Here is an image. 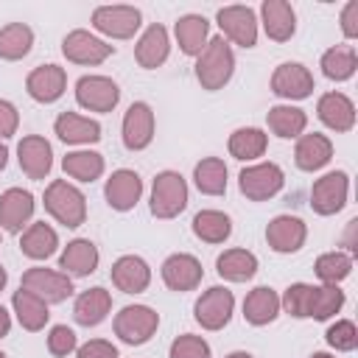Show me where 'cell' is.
Masks as SVG:
<instances>
[{
	"label": "cell",
	"mask_w": 358,
	"mask_h": 358,
	"mask_svg": "<svg viewBox=\"0 0 358 358\" xmlns=\"http://www.w3.org/2000/svg\"><path fill=\"white\" fill-rule=\"evenodd\" d=\"M34 213V196L22 187H11L0 196V224L8 232H20Z\"/></svg>",
	"instance_id": "obj_21"
},
{
	"label": "cell",
	"mask_w": 358,
	"mask_h": 358,
	"mask_svg": "<svg viewBox=\"0 0 358 358\" xmlns=\"http://www.w3.org/2000/svg\"><path fill=\"white\" fill-rule=\"evenodd\" d=\"M31 45H34V34L22 22H11L0 31V59H8V62L22 59L31 50Z\"/></svg>",
	"instance_id": "obj_36"
},
{
	"label": "cell",
	"mask_w": 358,
	"mask_h": 358,
	"mask_svg": "<svg viewBox=\"0 0 358 358\" xmlns=\"http://www.w3.org/2000/svg\"><path fill=\"white\" fill-rule=\"evenodd\" d=\"M232 67H235V56H232L229 45L224 42V36H215L199 53L196 76H199V81H201L204 90H221L229 81Z\"/></svg>",
	"instance_id": "obj_1"
},
{
	"label": "cell",
	"mask_w": 358,
	"mask_h": 358,
	"mask_svg": "<svg viewBox=\"0 0 358 358\" xmlns=\"http://www.w3.org/2000/svg\"><path fill=\"white\" fill-rule=\"evenodd\" d=\"M0 358H6V355H3V352H0Z\"/></svg>",
	"instance_id": "obj_55"
},
{
	"label": "cell",
	"mask_w": 358,
	"mask_h": 358,
	"mask_svg": "<svg viewBox=\"0 0 358 358\" xmlns=\"http://www.w3.org/2000/svg\"><path fill=\"white\" fill-rule=\"evenodd\" d=\"M45 210L59 224H64V227H78L87 218V204H84L81 190H76L73 185H67L62 179L48 185V190H45Z\"/></svg>",
	"instance_id": "obj_2"
},
{
	"label": "cell",
	"mask_w": 358,
	"mask_h": 358,
	"mask_svg": "<svg viewBox=\"0 0 358 358\" xmlns=\"http://www.w3.org/2000/svg\"><path fill=\"white\" fill-rule=\"evenodd\" d=\"M56 246H59V238H56V232H53L45 221L31 224L28 232L22 235V241H20L22 255H28V257H34V260H45V257H50V255L56 252Z\"/></svg>",
	"instance_id": "obj_30"
},
{
	"label": "cell",
	"mask_w": 358,
	"mask_h": 358,
	"mask_svg": "<svg viewBox=\"0 0 358 358\" xmlns=\"http://www.w3.org/2000/svg\"><path fill=\"white\" fill-rule=\"evenodd\" d=\"M341 28L347 36H355L358 34V3H347L344 6V14H341Z\"/></svg>",
	"instance_id": "obj_49"
},
{
	"label": "cell",
	"mask_w": 358,
	"mask_h": 358,
	"mask_svg": "<svg viewBox=\"0 0 358 358\" xmlns=\"http://www.w3.org/2000/svg\"><path fill=\"white\" fill-rule=\"evenodd\" d=\"M316 112H319L322 123L330 126V129H336V131H350L352 123H355V106H352V101L344 92H327V95H322Z\"/></svg>",
	"instance_id": "obj_22"
},
{
	"label": "cell",
	"mask_w": 358,
	"mask_h": 358,
	"mask_svg": "<svg viewBox=\"0 0 358 358\" xmlns=\"http://www.w3.org/2000/svg\"><path fill=\"white\" fill-rule=\"evenodd\" d=\"M62 268L67 271V274H73V277H87V274H92L95 271V266H98V249L90 243V241H84V238H78V241H73V243H67V249L62 252Z\"/></svg>",
	"instance_id": "obj_27"
},
{
	"label": "cell",
	"mask_w": 358,
	"mask_h": 358,
	"mask_svg": "<svg viewBox=\"0 0 358 358\" xmlns=\"http://www.w3.org/2000/svg\"><path fill=\"white\" fill-rule=\"evenodd\" d=\"M14 310H17V319L25 330H42L45 322H48V308L39 296H34L31 291L20 288L14 294Z\"/></svg>",
	"instance_id": "obj_34"
},
{
	"label": "cell",
	"mask_w": 358,
	"mask_h": 358,
	"mask_svg": "<svg viewBox=\"0 0 358 358\" xmlns=\"http://www.w3.org/2000/svg\"><path fill=\"white\" fill-rule=\"evenodd\" d=\"M355 64H358L355 48H350V45H336V48H330V50L322 56V70H324V76L333 78V81L350 78V76L355 73Z\"/></svg>",
	"instance_id": "obj_38"
},
{
	"label": "cell",
	"mask_w": 358,
	"mask_h": 358,
	"mask_svg": "<svg viewBox=\"0 0 358 358\" xmlns=\"http://www.w3.org/2000/svg\"><path fill=\"white\" fill-rule=\"evenodd\" d=\"M6 159H8V151H6V145L0 143V171L6 168Z\"/></svg>",
	"instance_id": "obj_51"
},
{
	"label": "cell",
	"mask_w": 358,
	"mask_h": 358,
	"mask_svg": "<svg viewBox=\"0 0 358 358\" xmlns=\"http://www.w3.org/2000/svg\"><path fill=\"white\" fill-rule=\"evenodd\" d=\"M159 324V316L145 308V305H126L117 316H115V333L126 341V344H143L154 336Z\"/></svg>",
	"instance_id": "obj_4"
},
{
	"label": "cell",
	"mask_w": 358,
	"mask_h": 358,
	"mask_svg": "<svg viewBox=\"0 0 358 358\" xmlns=\"http://www.w3.org/2000/svg\"><path fill=\"white\" fill-rule=\"evenodd\" d=\"M207 31H210V22L199 14H187L176 22V39H179V48L187 53V56H199L204 50V39H207Z\"/></svg>",
	"instance_id": "obj_31"
},
{
	"label": "cell",
	"mask_w": 358,
	"mask_h": 358,
	"mask_svg": "<svg viewBox=\"0 0 358 358\" xmlns=\"http://www.w3.org/2000/svg\"><path fill=\"white\" fill-rule=\"evenodd\" d=\"M17 109L8 103V101H0V137H11L17 131Z\"/></svg>",
	"instance_id": "obj_48"
},
{
	"label": "cell",
	"mask_w": 358,
	"mask_h": 358,
	"mask_svg": "<svg viewBox=\"0 0 358 358\" xmlns=\"http://www.w3.org/2000/svg\"><path fill=\"white\" fill-rule=\"evenodd\" d=\"M8 327H11V319H8V313L0 308V336H6V333H8Z\"/></svg>",
	"instance_id": "obj_50"
},
{
	"label": "cell",
	"mask_w": 358,
	"mask_h": 358,
	"mask_svg": "<svg viewBox=\"0 0 358 358\" xmlns=\"http://www.w3.org/2000/svg\"><path fill=\"white\" fill-rule=\"evenodd\" d=\"M271 90L280 95V98H308L310 90H313V76L296 64V62H285L274 70L271 76Z\"/></svg>",
	"instance_id": "obj_14"
},
{
	"label": "cell",
	"mask_w": 358,
	"mask_h": 358,
	"mask_svg": "<svg viewBox=\"0 0 358 358\" xmlns=\"http://www.w3.org/2000/svg\"><path fill=\"white\" fill-rule=\"evenodd\" d=\"M151 137H154V112L148 103L137 101L129 106V112L123 117V143H126V148L140 151L151 143Z\"/></svg>",
	"instance_id": "obj_13"
},
{
	"label": "cell",
	"mask_w": 358,
	"mask_h": 358,
	"mask_svg": "<svg viewBox=\"0 0 358 358\" xmlns=\"http://www.w3.org/2000/svg\"><path fill=\"white\" fill-rule=\"evenodd\" d=\"M327 344L336 347V350H355L358 344V330L352 322H336L330 330H327Z\"/></svg>",
	"instance_id": "obj_45"
},
{
	"label": "cell",
	"mask_w": 358,
	"mask_h": 358,
	"mask_svg": "<svg viewBox=\"0 0 358 358\" xmlns=\"http://www.w3.org/2000/svg\"><path fill=\"white\" fill-rule=\"evenodd\" d=\"M109 308H112V296H109V291H106V288H90V291H84V294L76 299L73 316H76L78 324L90 327V324L103 322V316L109 313Z\"/></svg>",
	"instance_id": "obj_26"
},
{
	"label": "cell",
	"mask_w": 358,
	"mask_h": 358,
	"mask_svg": "<svg viewBox=\"0 0 358 358\" xmlns=\"http://www.w3.org/2000/svg\"><path fill=\"white\" fill-rule=\"evenodd\" d=\"M62 53L76 64H101L103 59L112 56V45L101 42L98 36H92L87 31H73L64 36Z\"/></svg>",
	"instance_id": "obj_12"
},
{
	"label": "cell",
	"mask_w": 358,
	"mask_h": 358,
	"mask_svg": "<svg viewBox=\"0 0 358 358\" xmlns=\"http://www.w3.org/2000/svg\"><path fill=\"white\" fill-rule=\"evenodd\" d=\"M263 25H266V34L274 39V42H285L291 39L294 28H296V17H294V8L285 3V0H266L263 8Z\"/></svg>",
	"instance_id": "obj_23"
},
{
	"label": "cell",
	"mask_w": 358,
	"mask_h": 358,
	"mask_svg": "<svg viewBox=\"0 0 358 358\" xmlns=\"http://www.w3.org/2000/svg\"><path fill=\"white\" fill-rule=\"evenodd\" d=\"M193 232L207 243H224L232 232V221L218 210H201L193 218Z\"/></svg>",
	"instance_id": "obj_33"
},
{
	"label": "cell",
	"mask_w": 358,
	"mask_h": 358,
	"mask_svg": "<svg viewBox=\"0 0 358 358\" xmlns=\"http://www.w3.org/2000/svg\"><path fill=\"white\" fill-rule=\"evenodd\" d=\"M201 263L193 255H171L162 263V280L171 291H190L201 282Z\"/></svg>",
	"instance_id": "obj_16"
},
{
	"label": "cell",
	"mask_w": 358,
	"mask_h": 358,
	"mask_svg": "<svg viewBox=\"0 0 358 358\" xmlns=\"http://www.w3.org/2000/svg\"><path fill=\"white\" fill-rule=\"evenodd\" d=\"M313 294H316V288H313V285H305V282H294V285L285 291V296H282V305H285V310H288L291 316H296V319H305V316H310Z\"/></svg>",
	"instance_id": "obj_42"
},
{
	"label": "cell",
	"mask_w": 358,
	"mask_h": 358,
	"mask_svg": "<svg viewBox=\"0 0 358 358\" xmlns=\"http://www.w3.org/2000/svg\"><path fill=\"white\" fill-rule=\"evenodd\" d=\"M92 25L115 39H129L140 28V11L131 6H101L92 14Z\"/></svg>",
	"instance_id": "obj_9"
},
{
	"label": "cell",
	"mask_w": 358,
	"mask_h": 358,
	"mask_svg": "<svg viewBox=\"0 0 358 358\" xmlns=\"http://www.w3.org/2000/svg\"><path fill=\"white\" fill-rule=\"evenodd\" d=\"M266 151V134L260 129H238L229 137V154L235 159H255Z\"/></svg>",
	"instance_id": "obj_40"
},
{
	"label": "cell",
	"mask_w": 358,
	"mask_h": 358,
	"mask_svg": "<svg viewBox=\"0 0 358 358\" xmlns=\"http://www.w3.org/2000/svg\"><path fill=\"white\" fill-rule=\"evenodd\" d=\"M64 84H67V73L56 64H45V67H36L25 87H28V95L34 101H42V103H53L56 98H62L64 92Z\"/></svg>",
	"instance_id": "obj_17"
},
{
	"label": "cell",
	"mask_w": 358,
	"mask_h": 358,
	"mask_svg": "<svg viewBox=\"0 0 358 358\" xmlns=\"http://www.w3.org/2000/svg\"><path fill=\"white\" fill-rule=\"evenodd\" d=\"M76 98L84 109H92V112H112V106L117 103L120 98V90L112 78L106 76H84L78 78L76 84Z\"/></svg>",
	"instance_id": "obj_7"
},
{
	"label": "cell",
	"mask_w": 358,
	"mask_h": 358,
	"mask_svg": "<svg viewBox=\"0 0 358 358\" xmlns=\"http://www.w3.org/2000/svg\"><path fill=\"white\" fill-rule=\"evenodd\" d=\"M310 358H333V355H327V352H316V355H310Z\"/></svg>",
	"instance_id": "obj_54"
},
{
	"label": "cell",
	"mask_w": 358,
	"mask_h": 358,
	"mask_svg": "<svg viewBox=\"0 0 358 358\" xmlns=\"http://www.w3.org/2000/svg\"><path fill=\"white\" fill-rule=\"evenodd\" d=\"M48 350L56 355V358H64L76 350V333L67 327V324H56L48 336Z\"/></svg>",
	"instance_id": "obj_46"
},
{
	"label": "cell",
	"mask_w": 358,
	"mask_h": 358,
	"mask_svg": "<svg viewBox=\"0 0 358 358\" xmlns=\"http://www.w3.org/2000/svg\"><path fill=\"white\" fill-rule=\"evenodd\" d=\"M62 168L64 173H70L73 179H81V182H92L101 176L103 171V157L95 154V151H73L62 159Z\"/></svg>",
	"instance_id": "obj_39"
},
{
	"label": "cell",
	"mask_w": 358,
	"mask_h": 358,
	"mask_svg": "<svg viewBox=\"0 0 358 358\" xmlns=\"http://www.w3.org/2000/svg\"><path fill=\"white\" fill-rule=\"evenodd\" d=\"M76 358H117V350L109 341H103V338H92V341L78 347Z\"/></svg>",
	"instance_id": "obj_47"
},
{
	"label": "cell",
	"mask_w": 358,
	"mask_h": 358,
	"mask_svg": "<svg viewBox=\"0 0 358 358\" xmlns=\"http://www.w3.org/2000/svg\"><path fill=\"white\" fill-rule=\"evenodd\" d=\"M277 310H280V299H277V294H274L271 288H266V285L255 288V291L246 296V302H243V316H246V322H252V324H268V322H274Z\"/></svg>",
	"instance_id": "obj_29"
},
{
	"label": "cell",
	"mask_w": 358,
	"mask_h": 358,
	"mask_svg": "<svg viewBox=\"0 0 358 358\" xmlns=\"http://www.w3.org/2000/svg\"><path fill=\"white\" fill-rule=\"evenodd\" d=\"M294 157H296V165H299L302 171H319L322 165L330 162L333 145H330V140H327L324 134H316V131H313V134L299 137Z\"/></svg>",
	"instance_id": "obj_25"
},
{
	"label": "cell",
	"mask_w": 358,
	"mask_h": 358,
	"mask_svg": "<svg viewBox=\"0 0 358 358\" xmlns=\"http://www.w3.org/2000/svg\"><path fill=\"white\" fill-rule=\"evenodd\" d=\"M53 129H56L59 140H64V143H98L101 140V126L90 117L76 115V112L59 115Z\"/></svg>",
	"instance_id": "obj_24"
},
{
	"label": "cell",
	"mask_w": 358,
	"mask_h": 358,
	"mask_svg": "<svg viewBox=\"0 0 358 358\" xmlns=\"http://www.w3.org/2000/svg\"><path fill=\"white\" fill-rule=\"evenodd\" d=\"M22 288L31 291L34 296H39L45 305L48 302H64L73 294V282L67 280V274H59L50 268H28L22 274Z\"/></svg>",
	"instance_id": "obj_6"
},
{
	"label": "cell",
	"mask_w": 358,
	"mask_h": 358,
	"mask_svg": "<svg viewBox=\"0 0 358 358\" xmlns=\"http://www.w3.org/2000/svg\"><path fill=\"white\" fill-rule=\"evenodd\" d=\"M344 305V291H338L336 285L327 288H316L313 294V305H310V316L313 319H330L333 313H338V308Z\"/></svg>",
	"instance_id": "obj_43"
},
{
	"label": "cell",
	"mask_w": 358,
	"mask_h": 358,
	"mask_svg": "<svg viewBox=\"0 0 358 358\" xmlns=\"http://www.w3.org/2000/svg\"><path fill=\"white\" fill-rule=\"evenodd\" d=\"M112 282H115L123 294H140V291L148 288L151 271H148V266H145L143 257L126 255V257H120V260L112 266Z\"/></svg>",
	"instance_id": "obj_20"
},
{
	"label": "cell",
	"mask_w": 358,
	"mask_h": 358,
	"mask_svg": "<svg viewBox=\"0 0 358 358\" xmlns=\"http://www.w3.org/2000/svg\"><path fill=\"white\" fill-rule=\"evenodd\" d=\"M238 185H241V193L246 199L263 201V199L274 196L282 187V171L274 162H260V165H252V168L241 171Z\"/></svg>",
	"instance_id": "obj_5"
},
{
	"label": "cell",
	"mask_w": 358,
	"mask_h": 358,
	"mask_svg": "<svg viewBox=\"0 0 358 358\" xmlns=\"http://www.w3.org/2000/svg\"><path fill=\"white\" fill-rule=\"evenodd\" d=\"M103 193H106L109 207H115V210H131L137 204L140 193H143V182H140V176L134 171H126L123 168V171H115L109 176Z\"/></svg>",
	"instance_id": "obj_19"
},
{
	"label": "cell",
	"mask_w": 358,
	"mask_h": 358,
	"mask_svg": "<svg viewBox=\"0 0 358 358\" xmlns=\"http://www.w3.org/2000/svg\"><path fill=\"white\" fill-rule=\"evenodd\" d=\"M196 187L207 196H221L227 190V165L218 157H207L196 165Z\"/></svg>",
	"instance_id": "obj_35"
},
{
	"label": "cell",
	"mask_w": 358,
	"mask_h": 358,
	"mask_svg": "<svg viewBox=\"0 0 358 358\" xmlns=\"http://www.w3.org/2000/svg\"><path fill=\"white\" fill-rule=\"evenodd\" d=\"M218 274L224 280H232V282H243L249 280L255 271H257V257L246 249H229L218 257Z\"/></svg>",
	"instance_id": "obj_32"
},
{
	"label": "cell",
	"mask_w": 358,
	"mask_h": 358,
	"mask_svg": "<svg viewBox=\"0 0 358 358\" xmlns=\"http://www.w3.org/2000/svg\"><path fill=\"white\" fill-rule=\"evenodd\" d=\"M218 25H221V31L235 45L252 48L255 39H257V20H255V11L246 8V6H227V8H221L218 11Z\"/></svg>",
	"instance_id": "obj_11"
},
{
	"label": "cell",
	"mask_w": 358,
	"mask_h": 358,
	"mask_svg": "<svg viewBox=\"0 0 358 358\" xmlns=\"http://www.w3.org/2000/svg\"><path fill=\"white\" fill-rule=\"evenodd\" d=\"M266 241L274 252H296L305 243V224L294 215H277L266 229Z\"/></svg>",
	"instance_id": "obj_18"
},
{
	"label": "cell",
	"mask_w": 358,
	"mask_h": 358,
	"mask_svg": "<svg viewBox=\"0 0 358 358\" xmlns=\"http://www.w3.org/2000/svg\"><path fill=\"white\" fill-rule=\"evenodd\" d=\"M347 201V173L333 171L322 179H316L313 190H310V207L319 215H333L344 207Z\"/></svg>",
	"instance_id": "obj_10"
},
{
	"label": "cell",
	"mask_w": 358,
	"mask_h": 358,
	"mask_svg": "<svg viewBox=\"0 0 358 358\" xmlns=\"http://www.w3.org/2000/svg\"><path fill=\"white\" fill-rule=\"evenodd\" d=\"M227 358H252V355H249V352H229Z\"/></svg>",
	"instance_id": "obj_52"
},
{
	"label": "cell",
	"mask_w": 358,
	"mask_h": 358,
	"mask_svg": "<svg viewBox=\"0 0 358 358\" xmlns=\"http://www.w3.org/2000/svg\"><path fill=\"white\" fill-rule=\"evenodd\" d=\"M350 268H352V260H350V255H344V252H327V255H322V257L316 260V274H319V280H324L327 285H336L338 280H344V277L350 274Z\"/></svg>",
	"instance_id": "obj_41"
},
{
	"label": "cell",
	"mask_w": 358,
	"mask_h": 358,
	"mask_svg": "<svg viewBox=\"0 0 358 358\" xmlns=\"http://www.w3.org/2000/svg\"><path fill=\"white\" fill-rule=\"evenodd\" d=\"M187 204V185L176 171H162L154 179L151 190V213L157 218H173Z\"/></svg>",
	"instance_id": "obj_3"
},
{
	"label": "cell",
	"mask_w": 358,
	"mask_h": 358,
	"mask_svg": "<svg viewBox=\"0 0 358 358\" xmlns=\"http://www.w3.org/2000/svg\"><path fill=\"white\" fill-rule=\"evenodd\" d=\"M171 358H210V347L199 336H179L171 344Z\"/></svg>",
	"instance_id": "obj_44"
},
{
	"label": "cell",
	"mask_w": 358,
	"mask_h": 358,
	"mask_svg": "<svg viewBox=\"0 0 358 358\" xmlns=\"http://www.w3.org/2000/svg\"><path fill=\"white\" fill-rule=\"evenodd\" d=\"M305 123H308V117H305V112L296 109V106H271V109H268V129H271L277 137L291 140V137L302 134Z\"/></svg>",
	"instance_id": "obj_37"
},
{
	"label": "cell",
	"mask_w": 358,
	"mask_h": 358,
	"mask_svg": "<svg viewBox=\"0 0 358 358\" xmlns=\"http://www.w3.org/2000/svg\"><path fill=\"white\" fill-rule=\"evenodd\" d=\"M3 285H6V268L0 266V291H3Z\"/></svg>",
	"instance_id": "obj_53"
},
{
	"label": "cell",
	"mask_w": 358,
	"mask_h": 358,
	"mask_svg": "<svg viewBox=\"0 0 358 358\" xmlns=\"http://www.w3.org/2000/svg\"><path fill=\"white\" fill-rule=\"evenodd\" d=\"M17 154H20V168L31 176V179H45L50 173V165H53V151H50V143L45 137H22V143L17 145Z\"/></svg>",
	"instance_id": "obj_15"
},
{
	"label": "cell",
	"mask_w": 358,
	"mask_h": 358,
	"mask_svg": "<svg viewBox=\"0 0 358 358\" xmlns=\"http://www.w3.org/2000/svg\"><path fill=\"white\" fill-rule=\"evenodd\" d=\"M134 56H137V62L143 64V67H159L162 62H165V56H168V31L162 28V25H151L145 34H143V39L137 42V50H134Z\"/></svg>",
	"instance_id": "obj_28"
},
{
	"label": "cell",
	"mask_w": 358,
	"mask_h": 358,
	"mask_svg": "<svg viewBox=\"0 0 358 358\" xmlns=\"http://www.w3.org/2000/svg\"><path fill=\"white\" fill-rule=\"evenodd\" d=\"M232 305H235L232 291L215 285V288L204 291L201 299L196 302V322L207 330H221L232 316Z\"/></svg>",
	"instance_id": "obj_8"
}]
</instances>
